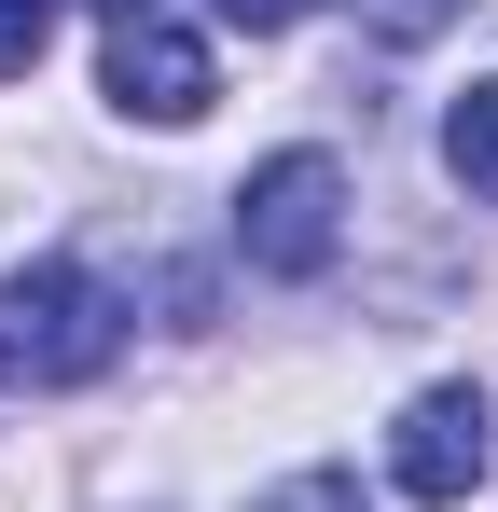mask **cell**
<instances>
[{
	"label": "cell",
	"mask_w": 498,
	"mask_h": 512,
	"mask_svg": "<svg viewBox=\"0 0 498 512\" xmlns=\"http://www.w3.org/2000/svg\"><path fill=\"white\" fill-rule=\"evenodd\" d=\"M111 346H125V305L83 263L0 277V388H83V374H111Z\"/></svg>",
	"instance_id": "6da1fadb"
},
{
	"label": "cell",
	"mask_w": 498,
	"mask_h": 512,
	"mask_svg": "<svg viewBox=\"0 0 498 512\" xmlns=\"http://www.w3.org/2000/svg\"><path fill=\"white\" fill-rule=\"evenodd\" d=\"M236 250H249V277H319L346 250V167L332 153H263L236 180Z\"/></svg>",
	"instance_id": "7a4b0ae2"
},
{
	"label": "cell",
	"mask_w": 498,
	"mask_h": 512,
	"mask_svg": "<svg viewBox=\"0 0 498 512\" xmlns=\"http://www.w3.org/2000/svg\"><path fill=\"white\" fill-rule=\"evenodd\" d=\"M97 84H111V111L125 125H208V97H222V70H208V42L180 28V14H111V56H97Z\"/></svg>",
	"instance_id": "3957f363"
},
{
	"label": "cell",
	"mask_w": 498,
	"mask_h": 512,
	"mask_svg": "<svg viewBox=\"0 0 498 512\" xmlns=\"http://www.w3.org/2000/svg\"><path fill=\"white\" fill-rule=\"evenodd\" d=\"M485 457H498L485 388H415L402 429H388V485H402V499H471V485H485Z\"/></svg>",
	"instance_id": "277c9868"
},
{
	"label": "cell",
	"mask_w": 498,
	"mask_h": 512,
	"mask_svg": "<svg viewBox=\"0 0 498 512\" xmlns=\"http://www.w3.org/2000/svg\"><path fill=\"white\" fill-rule=\"evenodd\" d=\"M443 167H457V180L498 208V84H471L457 111H443Z\"/></svg>",
	"instance_id": "5b68a950"
},
{
	"label": "cell",
	"mask_w": 498,
	"mask_h": 512,
	"mask_svg": "<svg viewBox=\"0 0 498 512\" xmlns=\"http://www.w3.org/2000/svg\"><path fill=\"white\" fill-rule=\"evenodd\" d=\"M249 512H374V499H360V471H291V485H263Z\"/></svg>",
	"instance_id": "8992f818"
},
{
	"label": "cell",
	"mask_w": 498,
	"mask_h": 512,
	"mask_svg": "<svg viewBox=\"0 0 498 512\" xmlns=\"http://www.w3.org/2000/svg\"><path fill=\"white\" fill-rule=\"evenodd\" d=\"M42 28H56V0H0V84L42 56Z\"/></svg>",
	"instance_id": "52a82bcc"
},
{
	"label": "cell",
	"mask_w": 498,
	"mask_h": 512,
	"mask_svg": "<svg viewBox=\"0 0 498 512\" xmlns=\"http://www.w3.org/2000/svg\"><path fill=\"white\" fill-rule=\"evenodd\" d=\"M443 14H457V0H374V28H388V42H429Z\"/></svg>",
	"instance_id": "ba28073f"
},
{
	"label": "cell",
	"mask_w": 498,
	"mask_h": 512,
	"mask_svg": "<svg viewBox=\"0 0 498 512\" xmlns=\"http://www.w3.org/2000/svg\"><path fill=\"white\" fill-rule=\"evenodd\" d=\"M319 0H222V28H305Z\"/></svg>",
	"instance_id": "9c48e42d"
},
{
	"label": "cell",
	"mask_w": 498,
	"mask_h": 512,
	"mask_svg": "<svg viewBox=\"0 0 498 512\" xmlns=\"http://www.w3.org/2000/svg\"><path fill=\"white\" fill-rule=\"evenodd\" d=\"M97 14H153V0H97Z\"/></svg>",
	"instance_id": "30bf717a"
}]
</instances>
